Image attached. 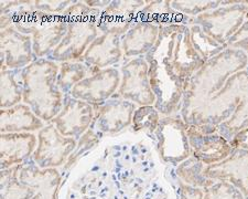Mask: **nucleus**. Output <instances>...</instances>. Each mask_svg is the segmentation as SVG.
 <instances>
[{"label":"nucleus","mask_w":248,"mask_h":199,"mask_svg":"<svg viewBox=\"0 0 248 199\" xmlns=\"http://www.w3.org/2000/svg\"><path fill=\"white\" fill-rule=\"evenodd\" d=\"M247 65V55L238 49H225L217 57L204 63L192 75L183 94V121L202 107L225 85L230 74L242 70Z\"/></svg>","instance_id":"obj_1"},{"label":"nucleus","mask_w":248,"mask_h":199,"mask_svg":"<svg viewBox=\"0 0 248 199\" xmlns=\"http://www.w3.org/2000/svg\"><path fill=\"white\" fill-rule=\"evenodd\" d=\"M60 67L51 60L38 59L21 72L23 102L42 121L50 122L61 112L63 93L58 86Z\"/></svg>","instance_id":"obj_2"},{"label":"nucleus","mask_w":248,"mask_h":199,"mask_svg":"<svg viewBox=\"0 0 248 199\" xmlns=\"http://www.w3.org/2000/svg\"><path fill=\"white\" fill-rule=\"evenodd\" d=\"M147 54L169 63L185 91L192 75L205 63L192 46L190 29L185 25L160 27L157 42Z\"/></svg>","instance_id":"obj_3"},{"label":"nucleus","mask_w":248,"mask_h":199,"mask_svg":"<svg viewBox=\"0 0 248 199\" xmlns=\"http://www.w3.org/2000/svg\"><path fill=\"white\" fill-rule=\"evenodd\" d=\"M101 10L85 2H75L62 13L67 23V33L61 43L52 51L51 59L67 62L82 60L92 42L98 37L97 22Z\"/></svg>","instance_id":"obj_4"},{"label":"nucleus","mask_w":248,"mask_h":199,"mask_svg":"<svg viewBox=\"0 0 248 199\" xmlns=\"http://www.w3.org/2000/svg\"><path fill=\"white\" fill-rule=\"evenodd\" d=\"M14 27L32 37L33 52L41 59L57 48L67 33V23L61 15H52L32 8L23 14Z\"/></svg>","instance_id":"obj_5"},{"label":"nucleus","mask_w":248,"mask_h":199,"mask_svg":"<svg viewBox=\"0 0 248 199\" xmlns=\"http://www.w3.org/2000/svg\"><path fill=\"white\" fill-rule=\"evenodd\" d=\"M146 61L149 65L150 86L155 97V107L163 115L173 114L181 104L185 87L165 60L147 54Z\"/></svg>","instance_id":"obj_6"},{"label":"nucleus","mask_w":248,"mask_h":199,"mask_svg":"<svg viewBox=\"0 0 248 199\" xmlns=\"http://www.w3.org/2000/svg\"><path fill=\"white\" fill-rule=\"evenodd\" d=\"M248 15V2L236 1L235 5L204 13L194 19L193 25L201 26L203 33L213 38L223 46H227L244 23V18Z\"/></svg>","instance_id":"obj_7"},{"label":"nucleus","mask_w":248,"mask_h":199,"mask_svg":"<svg viewBox=\"0 0 248 199\" xmlns=\"http://www.w3.org/2000/svg\"><path fill=\"white\" fill-rule=\"evenodd\" d=\"M187 129L189 125L180 118L160 119L155 134L158 137V153L163 163L178 166L190 157L191 147Z\"/></svg>","instance_id":"obj_8"},{"label":"nucleus","mask_w":248,"mask_h":199,"mask_svg":"<svg viewBox=\"0 0 248 199\" xmlns=\"http://www.w3.org/2000/svg\"><path fill=\"white\" fill-rule=\"evenodd\" d=\"M77 146V139L63 136L57 127L49 124L39 131L33 159L41 169L54 168L64 164Z\"/></svg>","instance_id":"obj_9"},{"label":"nucleus","mask_w":248,"mask_h":199,"mask_svg":"<svg viewBox=\"0 0 248 199\" xmlns=\"http://www.w3.org/2000/svg\"><path fill=\"white\" fill-rule=\"evenodd\" d=\"M123 82L118 93L124 100L137 103L140 106L153 105L155 97L149 82V65L141 57L131 60L123 66Z\"/></svg>","instance_id":"obj_10"},{"label":"nucleus","mask_w":248,"mask_h":199,"mask_svg":"<svg viewBox=\"0 0 248 199\" xmlns=\"http://www.w3.org/2000/svg\"><path fill=\"white\" fill-rule=\"evenodd\" d=\"M34 55L31 35L21 33L14 26L1 30V71L18 70L20 67L28 66L33 62Z\"/></svg>","instance_id":"obj_11"},{"label":"nucleus","mask_w":248,"mask_h":199,"mask_svg":"<svg viewBox=\"0 0 248 199\" xmlns=\"http://www.w3.org/2000/svg\"><path fill=\"white\" fill-rule=\"evenodd\" d=\"M121 75L115 67L99 70L78 82L71 91L72 98L81 100L90 104L105 103L117 90Z\"/></svg>","instance_id":"obj_12"},{"label":"nucleus","mask_w":248,"mask_h":199,"mask_svg":"<svg viewBox=\"0 0 248 199\" xmlns=\"http://www.w3.org/2000/svg\"><path fill=\"white\" fill-rule=\"evenodd\" d=\"M93 118L94 109L92 104L72 98L66 99L61 112L51 122L63 136L77 139L89 130Z\"/></svg>","instance_id":"obj_13"},{"label":"nucleus","mask_w":248,"mask_h":199,"mask_svg":"<svg viewBox=\"0 0 248 199\" xmlns=\"http://www.w3.org/2000/svg\"><path fill=\"white\" fill-rule=\"evenodd\" d=\"M187 137L191 154L206 166L224 161L234 150L230 142L219 134H205L197 126H189Z\"/></svg>","instance_id":"obj_14"},{"label":"nucleus","mask_w":248,"mask_h":199,"mask_svg":"<svg viewBox=\"0 0 248 199\" xmlns=\"http://www.w3.org/2000/svg\"><path fill=\"white\" fill-rule=\"evenodd\" d=\"M205 176L229 182L248 197V150L234 149L224 161L206 166Z\"/></svg>","instance_id":"obj_15"},{"label":"nucleus","mask_w":248,"mask_h":199,"mask_svg":"<svg viewBox=\"0 0 248 199\" xmlns=\"http://www.w3.org/2000/svg\"><path fill=\"white\" fill-rule=\"evenodd\" d=\"M145 1H110L99 14L97 28L102 33L125 34L138 21V13Z\"/></svg>","instance_id":"obj_16"},{"label":"nucleus","mask_w":248,"mask_h":199,"mask_svg":"<svg viewBox=\"0 0 248 199\" xmlns=\"http://www.w3.org/2000/svg\"><path fill=\"white\" fill-rule=\"evenodd\" d=\"M1 170L22 164L34 153L37 136L29 132L1 133Z\"/></svg>","instance_id":"obj_17"},{"label":"nucleus","mask_w":248,"mask_h":199,"mask_svg":"<svg viewBox=\"0 0 248 199\" xmlns=\"http://www.w3.org/2000/svg\"><path fill=\"white\" fill-rule=\"evenodd\" d=\"M19 179L35 190L31 199H57L61 176L55 168L41 169L33 164H22Z\"/></svg>","instance_id":"obj_18"},{"label":"nucleus","mask_w":248,"mask_h":199,"mask_svg":"<svg viewBox=\"0 0 248 199\" xmlns=\"http://www.w3.org/2000/svg\"><path fill=\"white\" fill-rule=\"evenodd\" d=\"M122 57L119 35L102 33L92 42L82 60L87 66L103 70L121 61Z\"/></svg>","instance_id":"obj_19"},{"label":"nucleus","mask_w":248,"mask_h":199,"mask_svg":"<svg viewBox=\"0 0 248 199\" xmlns=\"http://www.w3.org/2000/svg\"><path fill=\"white\" fill-rule=\"evenodd\" d=\"M135 111V103L130 101H125V100L107 101L97 113L96 124L102 133H118L133 122Z\"/></svg>","instance_id":"obj_20"},{"label":"nucleus","mask_w":248,"mask_h":199,"mask_svg":"<svg viewBox=\"0 0 248 199\" xmlns=\"http://www.w3.org/2000/svg\"><path fill=\"white\" fill-rule=\"evenodd\" d=\"M159 31L160 27L143 20H138L124 34L122 40L124 53L128 58L148 53L157 42Z\"/></svg>","instance_id":"obj_21"},{"label":"nucleus","mask_w":248,"mask_h":199,"mask_svg":"<svg viewBox=\"0 0 248 199\" xmlns=\"http://www.w3.org/2000/svg\"><path fill=\"white\" fill-rule=\"evenodd\" d=\"M45 127L42 119L33 113L27 104L15 105L9 109H2L0 113V131L1 133L33 132Z\"/></svg>","instance_id":"obj_22"},{"label":"nucleus","mask_w":248,"mask_h":199,"mask_svg":"<svg viewBox=\"0 0 248 199\" xmlns=\"http://www.w3.org/2000/svg\"><path fill=\"white\" fill-rule=\"evenodd\" d=\"M248 126V73L243 72L239 102L234 113L217 127L218 134L231 142L239 131Z\"/></svg>","instance_id":"obj_23"},{"label":"nucleus","mask_w":248,"mask_h":199,"mask_svg":"<svg viewBox=\"0 0 248 199\" xmlns=\"http://www.w3.org/2000/svg\"><path fill=\"white\" fill-rule=\"evenodd\" d=\"M138 20L150 22L160 27L172 26L177 22L186 23V16L175 11L171 1H153L139 10Z\"/></svg>","instance_id":"obj_24"},{"label":"nucleus","mask_w":248,"mask_h":199,"mask_svg":"<svg viewBox=\"0 0 248 199\" xmlns=\"http://www.w3.org/2000/svg\"><path fill=\"white\" fill-rule=\"evenodd\" d=\"M99 71L97 67L83 65L81 62H62L58 74V86L62 93H71L73 87L90 75Z\"/></svg>","instance_id":"obj_25"},{"label":"nucleus","mask_w":248,"mask_h":199,"mask_svg":"<svg viewBox=\"0 0 248 199\" xmlns=\"http://www.w3.org/2000/svg\"><path fill=\"white\" fill-rule=\"evenodd\" d=\"M21 165L1 170V199H31L35 190L19 179Z\"/></svg>","instance_id":"obj_26"},{"label":"nucleus","mask_w":248,"mask_h":199,"mask_svg":"<svg viewBox=\"0 0 248 199\" xmlns=\"http://www.w3.org/2000/svg\"><path fill=\"white\" fill-rule=\"evenodd\" d=\"M206 165L195 157H189L179 164L177 167V175L185 184L197 187V188H205V187L213 184L214 179L207 178L205 176Z\"/></svg>","instance_id":"obj_27"},{"label":"nucleus","mask_w":248,"mask_h":199,"mask_svg":"<svg viewBox=\"0 0 248 199\" xmlns=\"http://www.w3.org/2000/svg\"><path fill=\"white\" fill-rule=\"evenodd\" d=\"M18 75V70L1 71V109H9L19 104L23 98V84L17 80Z\"/></svg>","instance_id":"obj_28"},{"label":"nucleus","mask_w":248,"mask_h":199,"mask_svg":"<svg viewBox=\"0 0 248 199\" xmlns=\"http://www.w3.org/2000/svg\"><path fill=\"white\" fill-rule=\"evenodd\" d=\"M190 38L195 51L205 62L207 60L217 57L227 48V46L221 45L213 38L204 33L201 26L199 25H193L190 28Z\"/></svg>","instance_id":"obj_29"},{"label":"nucleus","mask_w":248,"mask_h":199,"mask_svg":"<svg viewBox=\"0 0 248 199\" xmlns=\"http://www.w3.org/2000/svg\"><path fill=\"white\" fill-rule=\"evenodd\" d=\"M160 119L161 118L158 110L153 105L140 106L135 111L133 116L134 130L153 133L158 129Z\"/></svg>","instance_id":"obj_30"},{"label":"nucleus","mask_w":248,"mask_h":199,"mask_svg":"<svg viewBox=\"0 0 248 199\" xmlns=\"http://www.w3.org/2000/svg\"><path fill=\"white\" fill-rule=\"evenodd\" d=\"M203 189V199H244L241 190L225 181H214Z\"/></svg>","instance_id":"obj_31"},{"label":"nucleus","mask_w":248,"mask_h":199,"mask_svg":"<svg viewBox=\"0 0 248 199\" xmlns=\"http://www.w3.org/2000/svg\"><path fill=\"white\" fill-rule=\"evenodd\" d=\"M222 1H171L175 11L187 16H200L210 9L217 8Z\"/></svg>","instance_id":"obj_32"},{"label":"nucleus","mask_w":248,"mask_h":199,"mask_svg":"<svg viewBox=\"0 0 248 199\" xmlns=\"http://www.w3.org/2000/svg\"><path fill=\"white\" fill-rule=\"evenodd\" d=\"M97 142H98V134H95L92 130L91 131L87 130L81 137V141H79L78 145L77 146V149H75L74 153H72L71 156L69 157L67 165L69 166L72 165V163L77 161V159L81 156L84 152H86L87 149H91L92 146H94Z\"/></svg>","instance_id":"obj_33"},{"label":"nucleus","mask_w":248,"mask_h":199,"mask_svg":"<svg viewBox=\"0 0 248 199\" xmlns=\"http://www.w3.org/2000/svg\"><path fill=\"white\" fill-rule=\"evenodd\" d=\"M75 3L74 1H34L35 9L42 13L61 15L67 8Z\"/></svg>","instance_id":"obj_34"},{"label":"nucleus","mask_w":248,"mask_h":199,"mask_svg":"<svg viewBox=\"0 0 248 199\" xmlns=\"http://www.w3.org/2000/svg\"><path fill=\"white\" fill-rule=\"evenodd\" d=\"M229 47L232 49L245 50L248 52V20L243 23L233 37L229 40L227 48Z\"/></svg>","instance_id":"obj_35"},{"label":"nucleus","mask_w":248,"mask_h":199,"mask_svg":"<svg viewBox=\"0 0 248 199\" xmlns=\"http://www.w3.org/2000/svg\"><path fill=\"white\" fill-rule=\"evenodd\" d=\"M230 144L233 149H247L248 150V126L243 129L242 131L235 135V136L232 138Z\"/></svg>","instance_id":"obj_36"},{"label":"nucleus","mask_w":248,"mask_h":199,"mask_svg":"<svg viewBox=\"0 0 248 199\" xmlns=\"http://www.w3.org/2000/svg\"><path fill=\"white\" fill-rule=\"evenodd\" d=\"M180 199H203V190L197 187H192L181 182Z\"/></svg>","instance_id":"obj_37"},{"label":"nucleus","mask_w":248,"mask_h":199,"mask_svg":"<svg viewBox=\"0 0 248 199\" xmlns=\"http://www.w3.org/2000/svg\"><path fill=\"white\" fill-rule=\"evenodd\" d=\"M84 2H85L86 5L91 8H95V9H98V7L106 8L110 3V1H84Z\"/></svg>","instance_id":"obj_38"}]
</instances>
